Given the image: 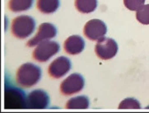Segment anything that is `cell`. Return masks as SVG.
<instances>
[{
    "mask_svg": "<svg viewBox=\"0 0 149 113\" xmlns=\"http://www.w3.org/2000/svg\"><path fill=\"white\" fill-rule=\"evenodd\" d=\"M41 78L40 68L32 64L26 63L22 64L17 71V83L23 88H31L38 83Z\"/></svg>",
    "mask_w": 149,
    "mask_h": 113,
    "instance_id": "obj_1",
    "label": "cell"
},
{
    "mask_svg": "<svg viewBox=\"0 0 149 113\" xmlns=\"http://www.w3.org/2000/svg\"><path fill=\"white\" fill-rule=\"evenodd\" d=\"M145 0H124L125 6L131 11H137L144 5Z\"/></svg>",
    "mask_w": 149,
    "mask_h": 113,
    "instance_id": "obj_18",
    "label": "cell"
},
{
    "mask_svg": "<svg viewBox=\"0 0 149 113\" xmlns=\"http://www.w3.org/2000/svg\"><path fill=\"white\" fill-rule=\"evenodd\" d=\"M71 69V62L65 56H59L49 64L48 69L49 74L54 79L63 77Z\"/></svg>",
    "mask_w": 149,
    "mask_h": 113,
    "instance_id": "obj_9",
    "label": "cell"
},
{
    "mask_svg": "<svg viewBox=\"0 0 149 113\" xmlns=\"http://www.w3.org/2000/svg\"><path fill=\"white\" fill-rule=\"evenodd\" d=\"M63 47L65 51L69 54H78L85 47V41L80 36H71L64 41Z\"/></svg>",
    "mask_w": 149,
    "mask_h": 113,
    "instance_id": "obj_11",
    "label": "cell"
},
{
    "mask_svg": "<svg viewBox=\"0 0 149 113\" xmlns=\"http://www.w3.org/2000/svg\"><path fill=\"white\" fill-rule=\"evenodd\" d=\"M96 55L103 60L112 59L118 52V45L115 40L102 37L98 40L95 47Z\"/></svg>",
    "mask_w": 149,
    "mask_h": 113,
    "instance_id": "obj_4",
    "label": "cell"
},
{
    "mask_svg": "<svg viewBox=\"0 0 149 113\" xmlns=\"http://www.w3.org/2000/svg\"><path fill=\"white\" fill-rule=\"evenodd\" d=\"M136 18L142 24L149 25V4L143 5L137 10Z\"/></svg>",
    "mask_w": 149,
    "mask_h": 113,
    "instance_id": "obj_16",
    "label": "cell"
},
{
    "mask_svg": "<svg viewBox=\"0 0 149 113\" xmlns=\"http://www.w3.org/2000/svg\"><path fill=\"white\" fill-rule=\"evenodd\" d=\"M59 45L56 41L45 40L40 43L33 51V58L38 62H46L59 51Z\"/></svg>",
    "mask_w": 149,
    "mask_h": 113,
    "instance_id": "obj_3",
    "label": "cell"
},
{
    "mask_svg": "<svg viewBox=\"0 0 149 113\" xmlns=\"http://www.w3.org/2000/svg\"><path fill=\"white\" fill-rule=\"evenodd\" d=\"M84 84V79L81 74H72L61 83L60 91L63 95L70 96L82 91Z\"/></svg>",
    "mask_w": 149,
    "mask_h": 113,
    "instance_id": "obj_5",
    "label": "cell"
},
{
    "mask_svg": "<svg viewBox=\"0 0 149 113\" xmlns=\"http://www.w3.org/2000/svg\"><path fill=\"white\" fill-rule=\"evenodd\" d=\"M8 100V106H13V108H23L26 106V99L24 92L17 89H9L5 93V101Z\"/></svg>",
    "mask_w": 149,
    "mask_h": 113,
    "instance_id": "obj_10",
    "label": "cell"
},
{
    "mask_svg": "<svg viewBox=\"0 0 149 113\" xmlns=\"http://www.w3.org/2000/svg\"><path fill=\"white\" fill-rule=\"evenodd\" d=\"M36 29L35 20L26 15L16 17L12 23V32L14 36L19 39H25L32 34Z\"/></svg>",
    "mask_w": 149,
    "mask_h": 113,
    "instance_id": "obj_2",
    "label": "cell"
},
{
    "mask_svg": "<svg viewBox=\"0 0 149 113\" xmlns=\"http://www.w3.org/2000/svg\"><path fill=\"white\" fill-rule=\"evenodd\" d=\"M37 8L45 14L54 13L59 7V0H37Z\"/></svg>",
    "mask_w": 149,
    "mask_h": 113,
    "instance_id": "obj_12",
    "label": "cell"
},
{
    "mask_svg": "<svg viewBox=\"0 0 149 113\" xmlns=\"http://www.w3.org/2000/svg\"><path fill=\"white\" fill-rule=\"evenodd\" d=\"M34 0H10L8 8L14 13H19L30 9L33 4Z\"/></svg>",
    "mask_w": 149,
    "mask_h": 113,
    "instance_id": "obj_14",
    "label": "cell"
},
{
    "mask_svg": "<svg viewBox=\"0 0 149 113\" xmlns=\"http://www.w3.org/2000/svg\"><path fill=\"white\" fill-rule=\"evenodd\" d=\"M89 107V100L85 96H78L69 99L66 103L68 109H87Z\"/></svg>",
    "mask_w": 149,
    "mask_h": 113,
    "instance_id": "obj_15",
    "label": "cell"
},
{
    "mask_svg": "<svg viewBox=\"0 0 149 113\" xmlns=\"http://www.w3.org/2000/svg\"><path fill=\"white\" fill-rule=\"evenodd\" d=\"M120 109H140L139 102L134 98H126L120 103Z\"/></svg>",
    "mask_w": 149,
    "mask_h": 113,
    "instance_id": "obj_17",
    "label": "cell"
},
{
    "mask_svg": "<svg viewBox=\"0 0 149 113\" xmlns=\"http://www.w3.org/2000/svg\"><path fill=\"white\" fill-rule=\"evenodd\" d=\"M49 104L48 94L41 89L31 92L26 98V107L31 109H45Z\"/></svg>",
    "mask_w": 149,
    "mask_h": 113,
    "instance_id": "obj_8",
    "label": "cell"
},
{
    "mask_svg": "<svg viewBox=\"0 0 149 113\" xmlns=\"http://www.w3.org/2000/svg\"><path fill=\"white\" fill-rule=\"evenodd\" d=\"M56 35H57V29L53 24L49 22H44L40 25L37 33L27 42V45L29 47L38 45L40 43L43 42L45 40H49L52 38H54Z\"/></svg>",
    "mask_w": 149,
    "mask_h": 113,
    "instance_id": "obj_7",
    "label": "cell"
},
{
    "mask_svg": "<svg viewBox=\"0 0 149 113\" xmlns=\"http://www.w3.org/2000/svg\"><path fill=\"white\" fill-rule=\"evenodd\" d=\"M107 32V27L104 22L99 19H92L85 24L83 33L85 36L91 40H98Z\"/></svg>",
    "mask_w": 149,
    "mask_h": 113,
    "instance_id": "obj_6",
    "label": "cell"
},
{
    "mask_svg": "<svg viewBox=\"0 0 149 113\" xmlns=\"http://www.w3.org/2000/svg\"><path fill=\"white\" fill-rule=\"evenodd\" d=\"M75 7L82 13H90L96 10L97 0H75Z\"/></svg>",
    "mask_w": 149,
    "mask_h": 113,
    "instance_id": "obj_13",
    "label": "cell"
}]
</instances>
